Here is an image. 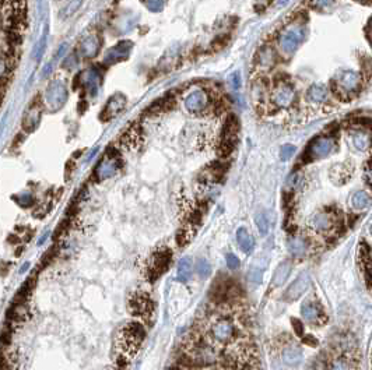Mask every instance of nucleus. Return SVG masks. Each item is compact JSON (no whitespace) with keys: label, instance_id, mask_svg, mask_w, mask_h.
<instances>
[{"label":"nucleus","instance_id":"obj_1","mask_svg":"<svg viewBox=\"0 0 372 370\" xmlns=\"http://www.w3.org/2000/svg\"><path fill=\"white\" fill-rule=\"evenodd\" d=\"M145 337V331L140 323H129L124 329L121 330L119 337H118V344L121 347V351L124 355L132 356L135 355L139 347L142 345L143 339Z\"/></svg>","mask_w":372,"mask_h":370},{"label":"nucleus","instance_id":"obj_2","mask_svg":"<svg viewBox=\"0 0 372 370\" xmlns=\"http://www.w3.org/2000/svg\"><path fill=\"white\" fill-rule=\"evenodd\" d=\"M362 87V77L358 73L346 70L333 80V90L343 99H349L360 93Z\"/></svg>","mask_w":372,"mask_h":370},{"label":"nucleus","instance_id":"obj_3","mask_svg":"<svg viewBox=\"0 0 372 370\" xmlns=\"http://www.w3.org/2000/svg\"><path fill=\"white\" fill-rule=\"evenodd\" d=\"M67 99H69V91L66 84L61 80H52L43 94V102L46 105V108L52 112L61 111L64 106V103L67 102Z\"/></svg>","mask_w":372,"mask_h":370},{"label":"nucleus","instance_id":"obj_4","mask_svg":"<svg viewBox=\"0 0 372 370\" xmlns=\"http://www.w3.org/2000/svg\"><path fill=\"white\" fill-rule=\"evenodd\" d=\"M334 147H336L334 138L331 137V136L316 137L307 147V150L304 153V159L307 162L322 159V158H325V156H328V155L331 154V151L334 150Z\"/></svg>","mask_w":372,"mask_h":370},{"label":"nucleus","instance_id":"obj_5","mask_svg":"<svg viewBox=\"0 0 372 370\" xmlns=\"http://www.w3.org/2000/svg\"><path fill=\"white\" fill-rule=\"evenodd\" d=\"M305 38V28L301 25H292L279 35V45L284 53H294L298 49L302 41Z\"/></svg>","mask_w":372,"mask_h":370},{"label":"nucleus","instance_id":"obj_6","mask_svg":"<svg viewBox=\"0 0 372 370\" xmlns=\"http://www.w3.org/2000/svg\"><path fill=\"white\" fill-rule=\"evenodd\" d=\"M171 257H172V253L166 247L155 250L154 253L151 254L150 263H148V278H150V281H155L157 278L161 277L165 273L168 267H169Z\"/></svg>","mask_w":372,"mask_h":370},{"label":"nucleus","instance_id":"obj_7","mask_svg":"<svg viewBox=\"0 0 372 370\" xmlns=\"http://www.w3.org/2000/svg\"><path fill=\"white\" fill-rule=\"evenodd\" d=\"M238 133H239V120L237 116L231 115L223 129V143H221L223 154L228 155L232 151L234 145L238 141Z\"/></svg>","mask_w":372,"mask_h":370},{"label":"nucleus","instance_id":"obj_8","mask_svg":"<svg viewBox=\"0 0 372 370\" xmlns=\"http://www.w3.org/2000/svg\"><path fill=\"white\" fill-rule=\"evenodd\" d=\"M77 80L80 82V85L85 88L87 93L90 94L91 97H95L98 94L100 85L103 81V74L97 67H90V69L84 70L82 74H79Z\"/></svg>","mask_w":372,"mask_h":370},{"label":"nucleus","instance_id":"obj_9","mask_svg":"<svg viewBox=\"0 0 372 370\" xmlns=\"http://www.w3.org/2000/svg\"><path fill=\"white\" fill-rule=\"evenodd\" d=\"M42 117V108L38 101H34V102L27 108V111L22 116V130L25 133H32L38 126H40V122H41Z\"/></svg>","mask_w":372,"mask_h":370},{"label":"nucleus","instance_id":"obj_10","mask_svg":"<svg viewBox=\"0 0 372 370\" xmlns=\"http://www.w3.org/2000/svg\"><path fill=\"white\" fill-rule=\"evenodd\" d=\"M310 274L308 273H301L300 275L297 277V279L294 282H291V285L286 289L284 299L287 302H292V300H297L298 298H301L307 292V289L310 287Z\"/></svg>","mask_w":372,"mask_h":370},{"label":"nucleus","instance_id":"obj_11","mask_svg":"<svg viewBox=\"0 0 372 370\" xmlns=\"http://www.w3.org/2000/svg\"><path fill=\"white\" fill-rule=\"evenodd\" d=\"M126 106V98L122 94H115L114 97L109 98V101L103 106V113H101V120L108 122L111 119H114L115 116H118L122 112Z\"/></svg>","mask_w":372,"mask_h":370},{"label":"nucleus","instance_id":"obj_12","mask_svg":"<svg viewBox=\"0 0 372 370\" xmlns=\"http://www.w3.org/2000/svg\"><path fill=\"white\" fill-rule=\"evenodd\" d=\"M132 48H133V43L130 41L119 42L118 45H115L114 48H111L108 51L103 62H105V64H115V63L122 62L129 56Z\"/></svg>","mask_w":372,"mask_h":370},{"label":"nucleus","instance_id":"obj_13","mask_svg":"<svg viewBox=\"0 0 372 370\" xmlns=\"http://www.w3.org/2000/svg\"><path fill=\"white\" fill-rule=\"evenodd\" d=\"M295 101V90L289 84H281L273 94V102L277 108H289Z\"/></svg>","mask_w":372,"mask_h":370},{"label":"nucleus","instance_id":"obj_14","mask_svg":"<svg viewBox=\"0 0 372 370\" xmlns=\"http://www.w3.org/2000/svg\"><path fill=\"white\" fill-rule=\"evenodd\" d=\"M118 169H119L118 158L115 155H108L98 164L97 169H95V176L98 180H105V179L112 177L118 172Z\"/></svg>","mask_w":372,"mask_h":370},{"label":"nucleus","instance_id":"obj_15","mask_svg":"<svg viewBox=\"0 0 372 370\" xmlns=\"http://www.w3.org/2000/svg\"><path fill=\"white\" fill-rule=\"evenodd\" d=\"M208 95L203 90H195L185 98V106L190 112H200L207 106Z\"/></svg>","mask_w":372,"mask_h":370},{"label":"nucleus","instance_id":"obj_16","mask_svg":"<svg viewBox=\"0 0 372 370\" xmlns=\"http://www.w3.org/2000/svg\"><path fill=\"white\" fill-rule=\"evenodd\" d=\"M101 49V39L98 35L91 34L88 37H85L82 43H80V53L85 59H91L98 55V52Z\"/></svg>","mask_w":372,"mask_h":370},{"label":"nucleus","instance_id":"obj_17","mask_svg":"<svg viewBox=\"0 0 372 370\" xmlns=\"http://www.w3.org/2000/svg\"><path fill=\"white\" fill-rule=\"evenodd\" d=\"M235 334V327L229 320H221L214 324L213 327V335L218 341H229Z\"/></svg>","mask_w":372,"mask_h":370},{"label":"nucleus","instance_id":"obj_18","mask_svg":"<svg viewBox=\"0 0 372 370\" xmlns=\"http://www.w3.org/2000/svg\"><path fill=\"white\" fill-rule=\"evenodd\" d=\"M301 316L307 323L310 324H316L319 323V319L322 317L321 308L318 306V303L313 302H305L301 308Z\"/></svg>","mask_w":372,"mask_h":370},{"label":"nucleus","instance_id":"obj_19","mask_svg":"<svg viewBox=\"0 0 372 370\" xmlns=\"http://www.w3.org/2000/svg\"><path fill=\"white\" fill-rule=\"evenodd\" d=\"M334 216L328 214V213H319L312 218V226L318 232H329L334 228Z\"/></svg>","mask_w":372,"mask_h":370},{"label":"nucleus","instance_id":"obj_20","mask_svg":"<svg viewBox=\"0 0 372 370\" xmlns=\"http://www.w3.org/2000/svg\"><path fill=\"white\" fill-rule=\"evenodd\" d=\"M129 309L133 314H137V316H145L150 313L151 310V302L148 299L143 296V295H137V296H133L130 299V303H129Z\"/></svg>","mask_w":372,"mask_h":370},{"label":"nucleus","instance_id":"obj_21","mask_svg":"<svg viewBox=\"0 0 372 370\" xmlns=\"http://www.w3.org/2000/svg\"><path fill=\"white\" fill-rule=\"evenodd\" d=\"M283 362L289 366H295L302 360V350L298 345H289L283 350Z\"/></svg>","mask_w":372,"mask_h":370},{"label":"nucleus","instance_id":"obj_22","mask_svg":"<svg viewBox=\"0 0 372 370\" xmlns=\"http://www.w3.org/2000/svg\"><path fill=\"white\" fill-rule=\"evenodd\" d=\"M237 242L238 246L241 247V250H242L245 254H249V253L253 250V246H255L253 237L249 235L247 228H244V226H241L237 231Z\"/></svg>","mask_w":372,"mask_h":370},{"label":"nucleus","instance_id":"obj_23","mask_svg":"<svg viewBox=\"0 0 372 370\" xmlns=\"http://www.w3.org/2000/svg\"><path fill=\"white\" fill-rule=\"evenodd\" d=\"M287 246H289V253L292 256L302 257L308 252V240L300 236L291 237V239H289V242H287Z\"/></svg>","mask_w":372,"mask_h":370},{"label":"nucleus","instance_id":"obj_24","mask_svg":"<svg viewBox=\"0 0 372 370\" xmlns=\"http://www.w3.org/2000/svg\"><path fill=\"white\" fill-rule=\"evenodd\" d=\"M291 274V263L289 261H283L281 264H279V267L276 268L273 278H271V285L273 287H281L287 278Z\"/></svg>","mask_w":372,"mask_h":370},{"label":"nucleus","instance_id":"obj_25","mask_svg":"<svg viewBox=\"0 0 372 370\" xmlns=\"http://www.w3.org/2000/svg\"><path fill=\"white\" fill-rule=\"evenodd\" d=\"M276 59H277V53L274 51V48H271L269 45L263 46L258 53V63L262 67H266V69H270L271 66H274Z\"/></svg>","mask_w":372,"mask_h":370},{"label":"nucleus","instance_id":"obj_26","mask_svg":"<svg viewBox=\"0 0 372 370\" xmlns=\"http://www.w3.org/2000/svg\"><path fill=\"white\" fill-rule=\"evenodd\" d=\"M176 274H178V279H179V281H182V282L189 281L190 277H192V258H181V261L178 263V271H176Z\"/></svg>","mask_w":372,"mask_h":370},{"label":"nucleus","instance_id":"obj_27","mask_svg":"<svg viewBox=\"0 0 372 370\" xmlns=\"http://www.w3.org/2000/svg\"><path fill=\"white\" fill-rule=\"evenodd\" d=\"M326 97H328V90L323 85H312L307 93V98L310 102H323Z\"/></svg>","mask_w":372,"mask_h":370},{"label":"nucleus","instance_id":"obj_28","mask_svg":"<svg viewBox=\"0 0 372 370\" xmlns=\"http://www.w3.org/2000/svg\"><path fill=\"white\" fill-rule=\"evenodd\" d=\"M361 254V263H362V268H364V273L367 274V284H368V287L371 285V252H370V247H361V252H360Z\"/></svg>","mask_w":372,"mask_h":370},{"label":"nucleus","instance_id":"obj_29","mask_svg":"<svg viewBox=\"0 0 372 370\" xmlns=\"http://www.w3.org/2000/svg\"><path fill=\"white\" fill-rule=\"evenodd\" d=\"M371 203V197L367 192H357L354 193L351 197V206L355 208V210H364L367 207L370 206Z\"/></svg>","mask_w":372,"mask_h":370},{"label":"nucleus","instance_id":"obj_30","mask_svg":"<svg viewBox=\"0 0 372 370\" xmlns=\"http://www.w3.org/2000/svg\"><path fill=\"white\" fill-rule=\"evenodd\" d=\"M352 144L357 150L364 151L371 144V136H370V133H365V132H358V133L352 136Z\"/></svg>","mask_w":372,"mask_h":370},{"label":"nucleus","instance_id":"obj_31","mask_svg":"<svg viewBox=\"0 0 372 370\" xmlns=\"http://www.w3.org/2000/svg\"><path fill=\"white\" fill-rule=\"evenodd\" d=\"M224 174V168L221 165H210L205 171V175H206V180L208 182H218V179L223 176Z\"/></svg>","mask_w":372,"mask_h":370},{"label":"nucleus","instance_id":"obj_32","mask_svg":"<svg viewBox=\"0 0 372 370\" xmlns=\"http://www.w3.org/2000/svg\"><path fill=\"white\" fill-rule=\"evenodd\" d=\"M84 0H69V3L64 6L61 11V16H62L63 19H69V17H72L74 13H77V10L82 7V4H83Z\"/></svg>","mask_w":372,"mask_h":370},{"label":"nucleus","instance_id":"obj_33","mask_svg":"<svg viewBox=\"0 0 372 370\" xmlns=\"http://www.w3.org/2000/svg\"><path fill=\"white\" fill-rule=\"evenodd\" d=\"M255 222L259 229V234L262 236H266L269 234V218L266 215V213H259L258 215L255 216Z\"/></svg>","mask_w":372,"mask_h":370},{"label":"nucleus","instance_id":"obj_34","mask_svg":"<svg viewBox=\"0 0 372 370\" xmlns=\"http://www.w3.org/2000/svg\"><path fill=\"white\" fill-rule=\"evenodd\" d=\"M11 338H13V323L10 320L6 321L4 327L0 331V342L3 347H9L11 344Z\"/></svg>","mask_w":372,"mask_h":370},{"label":"nucleus","instance_id":"obj_35","mask_svg":"<svg viewBox=\"0 0 372 370\" xmlns=\"http://www.w3.org/2000/svg\"><path fill=\"white\" fill-rule=\"evenodd\" d=\"M46 42H48V27L45 28L43 35L41 37L40 42L37 43V48H35V52H34V55H35V60H37V62H40V60L42 59V55H43V52H45V49H46Z\"/></svg>","mask_w":372,"mask_h":370},{"label":"nucleus","instance_id":"obj_36","mask_svg":"<svg viewBox=\"0 0 372 370\" xmlns=\"http://www.w3.org/2000/svg\"><path fill=\"white\" fill-rule=\"evenodd\" d=\"M196 273L200 275V277H208L210 273H211V266L210 263L205 260V258H200L196 261Z\"/></svg>","mask_w":372,"mask_h":370},{"label":"nucleus","instance_id":"obj_37","mask_svg":"<svg viewBox=\"0 0 372 370\" xmlns=\"http://www.w3.org/2000/svg\"><path fill=\"white\" fill-rule=\"evenodd\" d=\"M21 207H30L34 204V195L30 193V192H24V193H20L19 195H14L13 197Z\"/></svg>","mask_w":372,"mask_h":370},{"label":"nucleus","instance_id":"obj_38","mask_svg":"<svg viewBox=\"0 0 372 370\" xmlns=\"http://www.w3.org/2000/svg\"><path fill=\"white\" fill-rule=\"evenodd\" d=\"M62 66L63 69H66V70H73V69H76V67L79 66V56H77L76 53L67 55V56L64 58V60H63Z\"/></svg>","mask_w":372,"mask_h":370},{"label":"nucleus","instance_id":"obj_39","mask_svg":"<svg viewBox=\"0 0 372 370\" xmlns=\"http://www.w3.org/2000/svg\"><path fill=\"white\" fill-rule=\"evenodd\" d=\"M295 151H297L295 145H292V144L283 145V147H281V150H280V159H281V161H289V158L295 154Z\"/></svg>","mask_w":372,"mask_h":370},{"label":"nucleus","instance_id":"obj_40","mask_svg":"<svg viewBox=\"0 0 372 370\" xmlns=\"http://www.w3.org/2000/svg\"><path fill=\"white\" fill-rule=\"evenodd\" d=\"M248 279L249 282H253L255 285H259V284L262 282V279H263V274H262V271L258 270V268H252V270L249 271Z\"/></svg>","mask_w":372,"mask_h":370},{"label":"nucleus","instance_id":"obj_41","mask_svg":"<svg viewBox=\"0 0 372 370\" xmlns=\"http://www.w3.org/2000/svg\"><path fill=\"white\" fill-rule=\"evenodd\" d=\"M145 6H147L148 10L158 13L164 7V0H145Z\"/></svg>","mask_w":372,"mask_h":370},{"label":"nucleus","instance_id":"obj_42","mask_svg":"<svg viewBox=\"0 0 372 370\" xmlns=\"http://www.w3.org/2000/svg\"><path fill=\"white\" fill-rule=\"evenodd\" d=\"M328 370H351V369H350V363H349L347 360L337 359L331 363Z\"/></svg>","mask_w":372,"mask_h":370},{"label":"nucleus","instance_id":"obj_43","mask_svg":"<svg viewBox=\"0 0 372 370\" xmlns=\"http://www.w3.org/2000/svg\"><path fill=\"white\" fill-rule=\"evenodd\" d=\"M333 3H334V0H310L312 7H315L316 10L328 9V7H331Z\"/></svg>","mask_w":372,"mask_h":370},{"label":"nucleus","instance_id":"obj_44","mask_svg":"<svg viewBox=\"0 0 372 370\" xmlns=\"http://www.w3.org/2000/svg\"><path fill=\"white\" fill-rule=\"evenodd\" d=\"M226 260H227V267L229 268V270H237V268L239 267V258H238L235 254L229 253V254H227Z\"/></svg>","mask_w":372,"mask_h":370},{"label":"nucleus","instance_id":"obj_45","mask_svg":"<svg viewBox=\"0 0 372 370\" xmlns=\"http://www.w3.org/2000/svg\"><path fill=\"white\" fill-rule=\"evenodd\" d=\"M67 43H62L59 48H58V52H56V56H55V60H58V59H61L63 58L64 55H66V52H67Z\"/></svg>","mask_w":372,"mask_h":370},{"label":"nucleus","instance_id":"obj_46","mask_svg":"<svg viewBox=\"0 0 372 370\" xmlns=\"http://www.w3.org/2000/svg\"><path fill=\"white\" fill-rule=\"evenodd\" d=\"M229 81H231L232 87H234L235 90L239 88V85H241V77H239V74H238V73H234V74L229 77Z\"/></svg>","mask_w":372,"mask_h":370},{"label":"nucleus","instance_id":"obj_47","mask_svg":"<svg viewBox=\"0 0 372 370\" xmlns=\"http://www.w3.org/2000/svg\"><path fill=\"white\" fill-rule=\"evenodd\" d=\"M52 70H53V64H52V63H48V64L43 67V70H42V78H48V77L51 76Z\"/></svg>","mask_w":372,"mask_h":370},{"label":"nucleus","instance_id":"obj_48","mask_svg":"<svg viewBox=\"0 0 372 370\" xmlns=\"http://www.w3.org/2000/svg\"><path fill=\"white\" fill-rule=\"evenodd\" d=\"M97 153H98V147H95V148H93V151H91V153L88 154V156H87V161H91V159H93V158H94V155L97 154Z\"/></svg>","mask_w":372,"mask_h":370},{"label":"nucleus","instance_id":"obj_49","mask_svg":"<svg viewBox=\"0 0 372 370\" xmlns=\"http://www.w3.org/2000/svg\"><path fill=\"white\" fill-rule=\"evenodd\" d=\"M367 38H368V41H371V21H368V24H367Z\"/></svg>","mask_w":372,"mask_h":370},{"label":"nucleus","instance_id":"obj_50","mask_svg":"<svg viewBox=\"0 0 372 370\" xmlns=\"http://www.w3.org/2000/svg\"><path fill=\"white\" fill-rule=\"evenodd\" d=\"M48 236H49V232H46V234H43V235H42L41 239H40V240H38V245H42V243H43V242H45V240H46V239H48Z\"/></svg>","mask_w":372,"mask_h":370},{"label":"nucleus","instance_id":"obj_51","mask_svg":"<svg viewBox=\"0 0 372 370\" xmlns=\"http://www.w3.org/2000/svg\"><path fill=\"white\" fill-rule=\"evenodd\" d=\"M289 1V0H277V6H279V7H284Z\"/></svg>","mask_w":372,"mask_h":370},{"label":"nucleus","instance_id":"obj_52","mask_svg":"<svg viewBox=\"0 0 372 370\" xmlns=\"http://www.w3.org/2000/svg\"><path fill=\"white\" fill-rule=\"evenodd\" d=\"M28 267H30V264H28V263H25V266H22V267L20 268V274H22V273H25V270H27V268H28Z\"/></svg>","mask_w":372,"mask_h":370},{"label":"nucleus","instance_id":"obj_53","mask_svg":"<svg viewBox=\"0 0 372 370\" xmlns=\"http://www.w3.org/2000/svg\"><path fill=\"white\" fill-rule=\"evenodd\" d=\"M355 1H360V3H364V4H370L371 0H355Z\"/></svg>","mask_w":372,"mask_h":370},{"label":"nucleus","instance_id":"obj_54","mask_svg":"<svg viewBox=\"0 0 372 370\" xmlns=\"http://www.w3.org/2000/svg\"><path fill=\"white\" fill-rule=\"evenodd\" d=\"M260 1H263V3H268V1H270V0H260Z\"/></svg>","mask_w":372,"mask_h":370},{"label":"nucleus","instance_id":"obj_55","mask_svg":"<svg viewBox=\"0 0 372 370\" xmlns=\"http://www.w3.org/2000/svg\"><path fill=\"white\" fill-rule=\"evenodd\" d=\"M178 370H186V369H178Z\"/></svg>","mask_w":372,"mask_h":370}]
</instances>
